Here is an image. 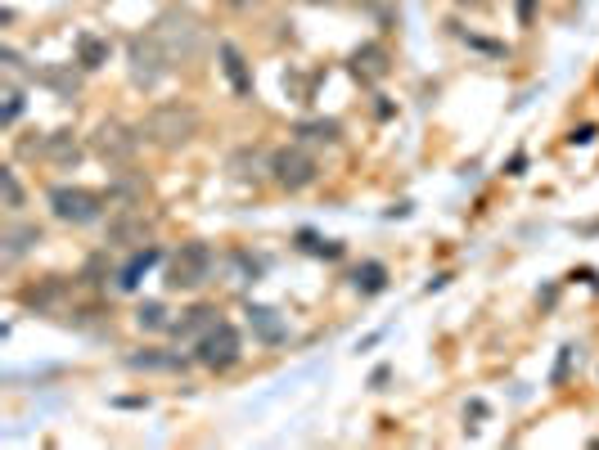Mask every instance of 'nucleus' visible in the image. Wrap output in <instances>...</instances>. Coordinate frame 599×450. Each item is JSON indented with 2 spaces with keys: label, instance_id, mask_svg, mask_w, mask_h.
Returning a JSON list of instances; mask_svg holds the SVG:
<instances>
[{
  "label": "nucleus",
  "instance_id": "1",
  "mask_svg": "<svg viewBox=\"0 0 599 450\" xmlns=\"http://www.w3.org/2000/svg\"><path fill=\"white\" fill-rule=\"evenodd\" d=\"M199 135V108L190 104H158L149 108V117L140 122V140L163 144V149H181Z\"/></svg>",
  "mask_w": 599,
  "mask_h": 450
},
{
  "label": "nucleus",
  "instance_id": "2",
  "mask_svg": "<svg viewBox=\"0 0 599 450\" xmlns=\"http://www.w3.org/2000/svg\"><path fill=\"white\" fill-rule=\"evenodd\" d=\"M149 32L158 36V45L167 50V59L172 63H190L194 54L203 50V27H199V18H194L190 9H167V14H158Z\"/></svg>",
  "mask_w": 599,
  "mask_h": 450
},
{
  "label": "nucleus",
  "instance_id": "3",
  "mask_svg": "<svg viewBox=\"0 0 599 450\" xmlns=\"http://www.w3.org/2000/svg\"><path fill=\"white\" fill-rule=\"evenodd\" d=\"M217 270V252L208 243H185L167 266V288H203Z\"/></svg>",
  "mask_w": 599,
  "mask_h": 450
},
{
  "label": "nucleus",
  "instance_id": "4",
  "mask_svg": "<svg viewBox=\"0 0 599 450\" xmlns=\"http://www.w3.org/2000/svg\"><path fill=\"white\" fill-rule=\"evenodd\" d=\"M127 59H131V81L136 86H158V81L172 72V59H167V50L158 45V36H131L127 41Z\"/></svg>",
  "mask_w": 599,
  "mask_h": 450
},
{
  "label": "nucleus",
  "instance_id": "5",
  "mask_svg": "<svg viewBox=\"0 0 599 450\" xmlns=\"http://www.w3.org/2000/svg\"><path fill=\"white\" fill-rule=\"evenodd\" d=\"M50 212L68 225H91L104 216V198L91 194V189H77V185H59L50 189Z\"/></svg>",
  "mask_w": 599,
  "mask_h": 450
},
{
  "label": "nucleus",
  "instance_id": "6",
  "mask_svg": "<svg viewBox=\"0 0 599 450\" xmlns=\"http://www.w3.org/2000/svg\"><path fill=\"white\" fill-rule=\"evenodd\" d=\"M271 180L280 189H289V194H298V189L316 185V158H311L307 149H275L271 153Z\"/></svg>",
  "mask_w": 599,
  "mask_h": 450
},
{
  "label": "nucleus",
  "instance_id": "7",
  "mask_svg": "<svg viewBox=\"0 0 599 450\" xmlns=\"http://www.w3.org/2000/svg\"><path fill=\"white\" fill-rule=\"evenodd\" d=\"M140 149V126H122V122H104L95 131V153H100L109 167H127Z\"/></svg>",
  "mask_w": 599,
  "mask_h": 450
},
{
  "label": "nucleus",
  "instance_id": "8",
  "mask_svg": "<svg viewBox=\"0 0 599 450\" xmlns=\"http://www.w3.org/2000/svg\"><path fill=\"white\" fill-rule=\"evenodd\" d=\"M239 356H244V342H239V329H235V324L221 320L217 329L199 338V360H203L208 369H230V365H239Z\"/></svg>",
  "mask_w": 599,
  "mask_h": 450
},
{
  "label": "nucleus",
  "instance_id": "9",
  "mask_svg": "<svg viewBox=\"0 0 599 450\" xmlns=\"http://www.w3.org/2000/svg\"><path fill=\"white\" fill-rule=\"evenodd\" d=\"M0 243H5V252H0V257H5V266H19L23 252H32L41 243V230H37V225H10Z\"/></svg>",
  "mask_w": 599,
  "mask_h": 450
},
{
  "label": "nucleus",
  "instance_id": "10",
  "mask_svg": "<svg viewBox=\"0 0 599 450\" xmlns=\"http://www.w3.org/2000/svg\"><path fill=\"white\" fill-rule=\"evenodd\" d=\"M145 239H149V221L136 216L131 207L109 225V243H118V248H131V243H145Z\"/></svg>",
  "mask_w": 599,
  "mask_h": 450
},
{
  "label": "nucleus",
  "instance_id": "11",
  "mask_svg": "<svg viewBox=\"0 0 599 450\" xmlns=\"http://www.w3.org/2000/svg\"><path fill=\"white\" fill-rule=\"evenodd\" d=\"M352 68H356V77H365V81L388 77V50H383V45H361V50L352 54Z\"/></svg>",
  "mask_w": 599,
  "mask_h": 450
},
{
  "label": "nucleus",
  "instance_id": "12",
  "mask_svg": "<svg viewBox=\"0 0 599 450\" xmlns=\"http://www.w3.org/2000/svg\"><path fill=\"white\" fill-rule=\"evenodd\" d=\"M41 158H50V162H59V167H68V162L82 158V144L73 140V131H55V135H46V140H41Z\"/></svg>",
  "mask_w": 599,
  "mask_h": 450
},
{
  "label": "nucleus",
  "instance_id": "13",
  "mask_svg": "<svg viewBox=\"0 0 599 450\" xmlns=\"http://www.w3.org/2000/svg\"><path fill=\"white\" fill-rule=\"evenodd\" d=\"M217 311H212V306H194V311H185V320L176 324V338H185V342H199L203 333H212L217 329Z\"/></svg>",
  "mask_w": 599,
  "mask_h": 450
},
{
  "label": "nucleus",
  "instance_id": "14",
  "mask_svg": "<svg viewBox=\"0 0 599 450\" xmlns=\"http://www.w3.org/2000/svg\"><path fill=\"white\" fill-rule=\"evenodd\" d=\"M248 324H253V329H257V338H262V342H271V347H275V342H284V338H289V329H284V320L271 311V306H248Z\"/></svg>",
  "mask_w": 599,
  "mask_h": 450
},
{
  "label": "nucleus",
  "instance_id": "15",
  "mask_svg": "<svg viewBox=\"0 0 599 450\" xmlns=\"http://www.w3.org/2000/svg\"><path fill=\"white\" fill-rule=\"evenodd\" d=\"M221 68H226V77H230V86L239 90V95H253V72H248V63H244V54L235 50V45H221Z\"/></svg>",
  "mask_w": 599,
  "mask_h": 450
},
{
  "label": "nucleus",
  "instance_id": "16",
  "mask_svg": "<svg viewBox=\"0 0 599 450\" xmlns=\"http://www.w3.org/2000/svg\"><path fill=\"white\" fill-rule=\"evenodd\" d=\"M230 171H235V180H262L266 171H271V158L257 149H239L235 158H230Z\"/></svg>",
  "mask_w": 599,
  "mask_h": 450
},
{
  "label": "nucleus",
  "instance_id": "17",
  "mask_svg": "<svg viewBox=\"0 0 599 450\" xmlns=\"http://www.w3.org/2000/svg\"><path fill=\"white\" fill-rule=\"evenodd\" d=\"M293 135H298L302 144H338L343 126H338V122H325V117H320V122H298V126H293Z\"/></svg>",
  "mask_w": 599,
  "mask_h": 450
},
{
  "label": "nucleus",
  "instance_id": "18",
  "mask_svg": "<svg viewBox=\"0 0 599 450\" xmlns=\"http://www.w3.org/2000/svg\"><path fill=\"white\" fill-rule=\"evenodd\" d=\"M104 59H109V41H104V36H95V32L77 36V63H82V68H100Z\"/></svg>",
  "mask_w": 599,
  "mask_h": 450
},
{
  "label": "nucleus",
  "instance_id": "19",
  "mask_svg": "<svg viewBox=\"0 0 599 450\" xmlns=\"http://www.w3.org/2000/svg\"><path fill=\"white\" fill-rule=\"evenodd\" d=\"M154 261H158V252H154V248H140L136 257H131L127 266L118 270V284H122V288H136V284H140V275H145V270L154 266Z\"/></svg>",
  "mask_w": 599,
  "mask_h": 450
},
{
  "label": "nucleus",
  "instance_id": "20",
  "mask_svg": "<svg viewBox=\"0 0 599 450\" xmlns=\"http://www.w3.org/2000/svg\"><path fill=\"white\" fill-rule=\"evenodd\" d=\"M136 324H140L145 333H158V329H167L172 320H167V306H163V302H145V306L136 311Z\"/></svg>",
  "mask_w": 599,
  "mask_h": 450
},
{
  "label": "nucleus",
  "instance_id": "21",
  "mask_svg": "<svg viewBox=\"0 0 599 450\" xmlns=\"http://www.w3.org/2000/svg\"><path fill=\"white\" fill-rule=\"evenodd\" d=\"M68 293V284H59V279H50V284H41V288H28V293H23V302L28 306H50V302H59V297Z\"/></svg>",
  "mask_w": 599,
  "mask_h": 450
},
{
  "label": "nucleus",
  "instance_id": "22",
  "mask_svg": "<svg viewBox=\"0 0 599 450\" xmlns=\"http://www.w3.org/2000/svg\"><path fill=\"white\" fill-rule=\"evenodd\" d=\"M383 284H388V270H383L379 261H365V266L356 270V288H361V293H379Z\"/></svg>",
  "mask_w": 599,
  "mask_h": 450
},
{
  "label": "nucleus",
  "instance_id": "23",
  "mask_svg": "<svg viewBox=\"0 0 599 450\" xmlns=\"http://www.w3.org/2000/svg\"><path fill=\"white\" fill-rule=\"evenodd\" d=\"M41 81H46L55 95H64V99H73V90H77V72H59V68H46L41 72Z\"/></svg>",
  "mask_w": 599,
  "mask_h": 450
},
{
  "label": "nucleus",
  "instance_id": "24",
  "mask_svg": "<svg viewBox=\"0 0 599 450\" xmlns=\"http://www.w3.org/2000/svg\"><path fill=\"white\" fill-rule=\"evenodd\" d=\"M131 369H185V360L176 356H158V351H145V356H131Z\"/></svg>",
  "mask_w": 599,
  "mask_h": 450
},
{
  "label": "nucleus",
  "instance_id": "25",
  "mask_svg": "<svg viewBox=\"0 0 599 450\" xmlns=\"http://www.w3.org/2000/svg\"><path fill=\"white\" fill-rule=\"evenodd\" d=\"M19 113H23V90L19 86H5V113H0V122L14 126V122H19Z\"/></svg>",
  "mask_w": 599,
  "mask_h": 450
},
{
  "label": "nucleus",
  "instance_id": "26",
  "mask_svg": "<svg viewBox=\"0 0 599 450\" xmlns=\"http://www.w3.org/2000/svg\"><path fill=\"white\" fill-rule=\"evenodd\" d=\"M0 180H5V207H10V212H19V207H23L19 176H14V171H0Z\"/></svg>",
  "mask_w": 599,
  "mask_h": 450
},
{
  "label": "nucleus",
  "instance_id": "27",
  "mask_svg": "<svg viewBox=\"0 0 599 450\" xmlns=\"http://www.w3.org/2000/svg\"><path fill=\"white\" fill-rule=\"evenodd\" d=\"M518 18H523V23H532V0H518Z\"/></svg>",
  "mask_w": 599,
  "mask_h": 450
},
{
  "label": "nucleus",
  "instance_id": "28",
  "mask_svg": "<svg viewBox=\"0 0 599 450\" xmlns=\"http://www.w3.org/2000/svg\"><path fill=\"white\" fill-rule=\"evenodd\" d=\"M226 5H230V9H253L257 0H226Z\"/></svg>",
  "mask_w": 599,
  "mask_h": 450
},
{
  "label": "nucleus",
  "instance_id": "29",
  "mask_svg": "<svg viewBox=\"0 0 599 450\" xmlns=\"http://www.w3.org/2000/svg\"><path fill=\"white\" fill-rule=\"evenodd\" d=\"M455 5H473V9H478V5H491V0H455Z\"/></svg>",
  "mask_w": 599,
  "mask_h": 450
}]
</instances>
